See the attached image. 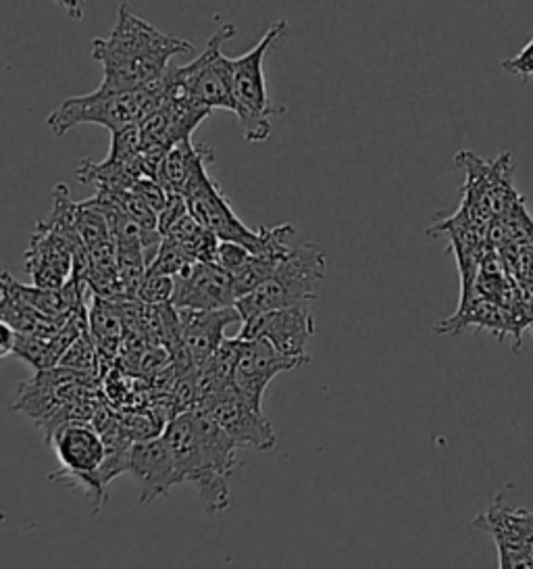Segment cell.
I'll return each instance as SVG.
<instances>
[{
  "label": "cell",
  "instance_id": "obj_1",
  "mask_svg": "<svg viewBox=\"0 0 533 569\" xmlns=\"http://www.w3.org/2000/svg\"><path fill=\"white\" fill-rule=\"evenodd\" d=\"M192 51L194 47L188 40L161 32L138 18L128 4H121L111 34L92 42V59L102 68L97 90L125 92L152 84L165 76L175 54Z\"/></svg>",
  "mask_w": 533,
  "mask_h": 569
},
{
  "label": "cell",
  "instance_id": "obj_2",
  "mask_svg": "<svg viewBox=\"0 0 533 569\" xmlns=\"http://www.w3.org/2000/svg\"><path fill=\"white\" fill-rule=\"evenodd\" d=\"M169 449L182 473L183 485H192L209 513L230 507L228 480L238 466L240 447L200 409L169 419L163 432Z\"/></svg>",
  "mask_w": 533,
  "mask_h": 569
},
{
  "label": "cell",
  "instance_id": "obj_3",
  "mask_svg": "<svg viewBox=\"0 0 533 569\" xmlns=\"http://www.w3.org/2000/svg\"><path fill=\"white\" fill-rule=\"evenodd\" d=\"M175 90V69H167L165 76L152 84L125 90V92H100L94 90L83 97H73L61 102L49 118L50 132L61 138L82 123L102 126L109 132H119L128 126H138L159 109Z\"/></svg>",
  "mask_w": 533,
  "mask_h": 569
},
{
  "label": "cell",
  "instance_id": "obj_4",
  "mask_svg": "<svg viewBox=\"0 0 533 569\" xmlns=\"http://www.w3.org/2000/svg\"><path fill=\"white\" fill-rule=\"evenodd\" d=\"M183 197L194 219L202 228L213 232L221 242H238L254 254H269L280 259L292 251L288 240L296 234L294 226L283 223L278 228H261L257 232L250 230L249 226L233 213L228 197L209 176L207 168L202 169L194 178V182L188 186Z\"/></svg>",
  "mask_w": 533,
  "mask_h": 569
},
{
  "label": "cell",
  "instance_id": "obj_5",
  "mask_svg": "<svg viewBox=\"0 0 533 569\" xmlns=\"http://www.w3.org/2000/svg\"><path fill=\"white\" fill-rule=\"evenodd\" d=\"M325 278V254L313 242H304L292 247V251L283 257L273 276L242 299H238L235 307L244 319L285 307H304L319 299Z\"/></svg>",
  "mask_w": 533,
  "mask_h": 569
},
{
  "label": "cell",
  "instance_id": "obj_6",
  "mask_svg": "<svg viewBox=\"0 0 533 569\" xmlns=\"http://www.w3.org/2000/svg\"><path fill=\"white\" fill-rule=\"evenodd\" d=\"M288 32V19H278L259 44L233 59V113L242 126L247 142H265L271 136V118L285 113V107L269 99L265 59L269 49Z\"/></svg>",
  "mask_w": 533,
  "mask_h": 569
},
{
  "label": "cell",
  "instance_id": "obj_7",
  "mask_svg": "<svg viewBox=\"0 0 533 569\" xmlns=\"http://www.w3.org/2000/svg\"><path fill=\"white\" fill-rule=\"evenodd\" d=\"M50 445L61 463V468L49 473L50 482L80 486L92 502V511L99 513L107 501L99 488V469L107 457L102 435L92 421H69L52 435Z\"/></svg>",
  "mask_w": 533,
  "mask_h": 569
},
{
  "label": "cell",
  "instance_id": "obj_8",
  "mask_svg": "<svg viewBox=\"0 0 533 569\" xmlns=\"http://www.w3.org/2000/svg\"><path fill=\"white\" fill-rule=\"evenodd\" d=\"M233 23H221L197 59L175 69V92L204 109L233 113V59L223 54V44L235 36Z\"/></svg>",
  "mask_w": 533,
  "mask_h": 569
},
{
  "label": "cell",
  "instance_id": "obj_9",
  "mask_svg": "<svg viewBox=\"0 0 533 569\" xmlns=\"http://www.w3.org/2000/svg\"><path fill=\"white\" fill-rule=\"evenodd\" d=\"M456 166L465 169L463 207L483 223L502 218L523 202L513 186V159L511 152H502L499 159L485 161L471 151L456 154Z\"/></svg>",
  "mask_w": 533,
  "mask_h": 569
},
{
  "label": "cell",
  "instance_id": "obj_10",
  "mask_svg": "<svg viewBox=\"0 0 533 569\" xmlns=\"http://www.w3.org/2000/svg\"><path fill=\"white\" fill-rule=\"evenodd\" d=\"M194 409L213 419L221 430L232 436L240 449L271 451L278 445L275 430L263 416V409L242 399L233 386L202 399Z\"/></svg>",
  "mask_w": 533,
  "mask_h": 569
},
{
  "label": "cell",
  "instance_id": "obj_11",
  "mask_svg": "<svg viewBox=\"0 0 533 569\" xmlns=\"http://www.w3.org/2000/svg\"><path fill=\"white\" fill-rule=\"evenodd\" d=\"M240 338V336H238ZM309 361L278 351L266 340H244L233 368V388L242 399L263 409L266 386L283 371L304 368Z\"/></svg>",
  "mask_w": 533,
  "mask_h": 569
},
{
  "label": "cell",
  "instance_id": "obj_12",
  "mask_svg": "<svg viewBox=\"0 0 533 569\" xmlns=\"http://www.w3.org/2000/svg\"><path fill=\"white\" fill-rule=\"evenodd\" d=\"M315 335V319L304 307H285L257 313L242 321L238 336L244 340H266L278 351L306 359V342Z\"/></svg>",
  "mask_w": 533,
  "mask_h": 569
},
{
  "label": "cell",
  "instance_id": "obj_13",
  "mask_svg": "<svg viewBox=\"0 0 533 569\" xmlns=\"http://www.w3.org/2000/svg\"><path fill=\"white\" fill-rule=\"evenodd\" d=\"M235 302L232 273L215 261H197L175 276L173 305L178 309L215 311L235 307Z\"/></svg>",
  "mask_w": 533,
  "mask_h": 569
},
{
  "label": "cell",
  "instance_id": "obj_14",
  "mask_svg": "<svg viewBox=\"0 0 533 569\" xmlns=\"http://www.w3.org/2000/svg\"><path fill=\"white\" fill-rule=\"evenodd\" d=\"M130 473H133L140 485V502L144 505L163 499L171 492V488L183 485L175 457L163 436L133 442L130 451Z\"/></svg>",
  "mask_w": 533,
  "mask_h": 569
},
{
  "label": "cell",
  "instance_id": "obj_15",
  "mask_svg": "<svg viewBox=\"0 0 533 569\" xmlns=\"http://www.w3.org/2000/svg\"><path fill=\"white\" fill-rule=\"evenodd\" d=\"M475 526L494 535L500 568H533V513L506 509L499 501Z\"/></svg>",
  "mask_w": 533,
  "mask_h": 569
},
{
  "label": "cell",
  "instance_id": "obj_16",
  "mask_svg": "<svg viewBox=\"0 0 533 569\" xmlns=\"http://www.w3.org/2000/svg\"><path fill=\"white\" fill-rule=\"evenodd\" d=\"M182 316L183 349L188 352L194 369L202 368L225 342V332L235 323H242L238 307L199 311V309H180Z\"/></svg>",
  "mask_w": 533,
  "mask_h": 569
},
{
  "label": "cell",
  "instance_id": "obj_17",
  "mask_svg": "<svg viewBox=\"0 0 533 569\" xmlns=\"http://www.w3.org/2000/svg\"><path fill=\"white\" fill-rule=\"evenodd\" d=\"M88 330L97 342V349L100 355V378L104 380L107 373L115 368L119 352L123 347L125 340V323H123V316L121 309L115 301L102 299L92 295V305L88 309Z\"/></svg>",
  "mask_w": 533,
  "mask_h": 569
},
{
  "label": "cell",
  "instance_id": "obj_18",
  "mask_svg": "<svg viewBox=\"0 0 533 569\" xmlns=\"http://www.w3.org/2000/svg\"><path fill=\"white\" fill-rule=\"evenodd\" d=\"M215 161V152L204 144H194L192 138L173 144L165 154L159 182L165 186L169 192L185 194L188 186L194 182L200 171L209 168Z\"/></svg>",
  "mask_w": 533,
  "mask_h": 569
},
{
  "label": "cell",
  "instance_id": "obj_19",
  "mask_svg": "<svg viewBox=\"0 0 533 569\" xmlns=\"http://www.w3.org/2000/svg\"><path fill=\"white\" fill-rule=\"evenodd\" d=\"M59 366L61 368L73 369V371H80V373H86V376H94V378H100V355L99 349H97V342H94V338L90 335V330L88 332H83L69 349H67L66 355L61 357V361H59Z\"/></svg>",
  "mask_w": 533,
  "mask_h": 569
},
{
  "label": "cell",
  "instance_id": "obj_20",
  "mask_svg": "<svg viewBox=\"0 0 533 569\" xmlns=\"http://www.w3.org/2000/svg\"><path fill=\"white\" fill-rule=\"evenodd\" d=\"M16 357L21 361H26L33 371H42V369L57 368L59 366V357L50 345V338H40V336L19 335L17 332Z\"/></svg>",
  "mask_w": 533,
  "mask_h": 569
},
{
  "label": "cell",
  "instance_id": "obj_21",
  "mask_svg": "<svg viewBox=\"0 0 533 569\" xmlns=\"http://www.w3.org/2000/svg\"><path fill=\"white\" fill-rule=\"evenodd\" d=\"M192 263H197V259H194L190 252L185 251L182 244H178V242L165 238L163 244H161V249L157 252V257L152 259V263H150L147 271H150V273L173 276V278H175L180 271H183L188 266H192Z\"/></svg>",
  "mask_w": 533,
  "mask_h": 569
},
{
  "label": "cell",
  "instance_id": "obj_22",
  "mask_svg": "<svg viewBox=\"0 0 533 569\" xmlns=\"http://www.w3.org/2000/svg\"><path fill=\"white\" fill-rule=\"evenodd\" d=\"M173 292H175L173 276L147 271L140 290H138V299L147 305H165V302L173 301Z\"/></svg>",
  "mask_w": 533,
  "mask_h": 569
},
{
  "label": "cell",
  "instance_id": "obj_23",
  "mask_svg": "<svg viewBox=\"0 0 533 569\" xmlns=\"http://www.w3.org/2000/svg\"><path fill=\"white\" fill-rule=\"evenodd\" d=\"M252 254H254V252L247 249L244 244H238V242H219L215 263L225 269L228 273L235 276L240 269L249 263Z\"/></svg>",
  "mask_w": 533,
  "mask_h": 569
},
{
  "label": "cell",
  "instance_id": "obj_24",
  "mask_svg": "<svg viewBox=\"0 0 533 569\" xmlns=\"http://www.w3.org/2000/svg\"><path fill=\"white\" fill-rule=\"evenodd\" d=\"M502 69L513 73V76H519L523 82H527L533 76V38L525 44L523 51L515 54V57H511V59H506V61H502Z\"/></svg>",
  "mask_w": 533,
  "mask_h": 569
},
{
  "label": "cell",
  "instance_id": "obj_25",
  "mask_svg": "<svg viewBox=\"0 0 533 569\" xmlns=\"http://www.w3.org/2000/svg\"><path fill=\"white\" fill-rule=\"evenodd\" d=\"M16 330H13L9 323L2 321V326H0V357H2V359H7V357L13 355V351H16Z\"/></svg>",
  "mask_w": 533,
  "mask_h": 569
},
{
  "label": "cell",
  "instance_id": "obj_26",
  "mask_svg": "<svg viewBox=\"0 0 533 569\" xmlns=\"http://www.w3.org/2000/svg\"><path fill=\"white\" fill-rule=\"evenodd\" d=\"M59 2H61L66 9H69V11H71L76 18H80V13L76 11V9L80 7V0H59Z\"/></svg>",
  "mask_w": 533,
  "mask_h": 569
}]
</instances>
